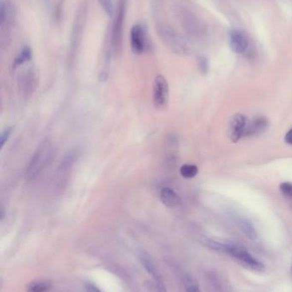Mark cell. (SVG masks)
I'll return each mask as SVG.
<instances>
[{
  "label": "cell",
  "instance_id": "6da1fadb",
  "mask_svg": "<svg viewBox=\"0 0 292 292\" xmlns=\"http://www.w3.org/2000/svg\"><path fill=\"white\" fill-rule=\"evenodd\" d=\"M53 156V145L50 139H45L41 142L36 151L29 160L26 169V180L32 181L36 180L44 169L49 165Z\"/></svg>",
  "mask_w": 292,
  "mask_h": 292
},
{
  "label": "cell",
  "instance_id": "7a4b0ae2",
  "mask_svg": "<svg viewBox=\"0 0 292 292\" xmlns=\"http://www.w3.org/2000/svg\"><path fill=\"white\" fill-rule=\"evenodd\" d=\"M177 16L183 30L194 38H201L207 33V26L202 19L191 9L186 7H178Z\"/></svg>",
  "mask_w": 292,
  "mask_h": 292
},
{
  "label": "cell",
  "instance_id": "3957f363",
  "mask_svg": "<svg viewBox=\"0 0 292 292\" xmlns=\"http://www.w3.org/2000/svg\"><path fill=\"white\" fill-rule=\"evenodd\" d=\"M224 252L228 254L232 258L238 261L241 265L254 271H265V266L259 262L244 246L240 244H225Z\"/></svg>",
  "mask_w": 292,
  "mask_h": 292
},
{
  "label": "cell",
  "instance_id": "277c9868",
  "mask_svg": "<svg viewBox=\"0 0 292 292\" xmlns=\"http://www.w3.org/2000/svg\"><path fill=\"white\" fill-rule=\"evenodd\" d=\"M157 33L162 42L177 53H184L188 50V45L183 37L177 33L173 27L165 23H160L157 26Z\"/></svg>",
  "mask_w": 292,
  "mask_h": 292
},
{
  "label": "cell",
  "instance_id": "5b68a950",
  "mask_svg": "<svg viewBox=\"0 0 292 292\" xmlns=\"http://www.w3.org/2000/svg\"><path fill=\"white\" fill-rule=\"evenodd\" d=\"M15 19V9L13 4L9 0L3 1L1 4L0 9V27H1V45L3 48H5L9 45V33L10 28Z\"/></svg>",
  "mask_w": 292,
  "mask_h": 292
},
{
  "label": "cell",
  "instance_id": "8992f818",
  "mask_svg": "<svg viewBox=\"0 0 292 292\" xmlns=\"http://www.w3.org/2000/svg\"><path fill=\"white\" fill-rule=\"evenodd\" d=\"M152 102L158 110H164L169 102V84L164 76L158 75L152 87Z\"/></svg>",
  "mask_w": 292,
  "mask_h": 292
},
{
  "label": "cell",
  "instance_id": "52a82bcc",
  "mask_svg": "<svg viewBox=\"0 0 292 292\" xmlns=\"http://www.w3.org/2000/svg\"><path fill=\"white\" fill-rule=\"evenodd\" d=\"M248 118L242 114H235L229 124V136L231 141L238 142L242 138L248 137L249 129Z\"/></svg>",
  "mask_w": 292,
  "mask_h": 292
},
{
  "label": "cell",
  "instance_id": "ba28073f",
  "mask_svg": "<svg viewBox=\"0 0 292 292\" xmlns=\"http://www.w3.org/2000/svg\"><path fill=\"white\" fill-rule=\"evenodd\" d=\"M38 85V75L34 69H27L18 76V88L22 96L29 97L33 95Z\"/></svg>",
  "mask_w": 292,
  "mask_h": 292
},
{
  "label": "cell",
  "instance_id": "9c48e42d",
  "mask_svg": "<svg viewBox=\"0 0 292 292\" xmlns=\"http://www.w3.org/2000/svg\"><path fill=\"white\" fill-rule=\"evenodd\" d=\"M125 0L120 2L118 14L116 15L115 21L113 25V37H112V45L115 53H118L121 49L122 44L123 27L125 21Z\"/></svg>",
  "mask_w": 292,
  "mask_h": 292
},
{
  "label": "cell",
  "instance_id": "30bf717a",
  "mask_svg": "<svg viewBox=\"0 0 292 292\" xmlns=\"http://www.w3.org/2000/svg\"><path fill=\"white\" fill-rule=\"evenodd\" d=\"M131 45L135 54H142L146 50L147 40L146 30L143 25L136 24L132 27L131 32Z\"/></svg>",
  "mask_w": 292,
  "mask_h": 292
},
{
  "label": "cell",
  "instance_id": "8fae6325",
  "mask_svg": "<svg viewBox=\"0 0 292 292\" xmlns=\"http://www.w3.org/2000/svg\"><path fill=\"white\" fill-rule=\"evenodd\" d=\"M230 45L236 53H244L249 47V39L241 31H232L230 34Z\"/></svg>",
  "mask_w": 292,
  "mask_h": 292
},
{
  "label": "cell",
  "instance_id": "7c38bea8",
  "mask_svg": "<svg viewBox=\"0 0 292 292\" xmlns=\"http://www.w3.org/2000/svg\"><path fill=\"white\" fill-rule=\"evenodd\" d=\"M162 203L168 208H175L179 204L180 198L177 193L169 187L162 188L159 193Z\"/></svg>",
  "mask_w": 292,
  "mask_h": 292
},
{
  "label": "cell",
  "instance_id": "4fadbf2b",
  "mask_svg": "<svg viewBox=\"0 0 292 292\" xmlns=\"http://www.w3.org/2000/svg\"><path fill=\"white\" fill-rule=\"evenodd\" d=\"M268 126V119L263 116H258L255 118L249 124L248 129V136L257 135L259 133H262L267 129Z\"/></svg>",
  "mask_w": 292,
  "mask_h": 292
},
{
  "label": "cell",
  "instance_id": "5bb4252c",
  "mask_svg": "<svg viewBox=\"0 0 292 292\" xmlns=\"http://www.w3.org/2000/svg\"><path fill=\"white\" fill-rule=\"evenodd\" d=\"M139 260H140L141 263L143 266V268L146 269V271L150 275H152L154 280L161 278L159 274H158V269L156 268L154 262H153L152 258L148 255H146V253H141L139 255Z\"/></svg>",
  "mask_w": 292,
  "mask_h": 292
},
{
  "label": "cell",
  "instance_id": "9a60e30c",
  "mask_svg": "<svg viewBox=\"0 0 292 292\" xmlns=\"http://www.w3.org/2000/svg\"><path fill=\"white\" fill-rule=\"evenodd\" d=\"M238 224L241 230L250 239L254 240V239L257 238L258 235H257L256 229L249 220L244 219V218H240L238 220Z\"/></svg>",
  "mask_w": 292,
  "mask_h": 292
},
{
  "label": "cell",
  "instance_id": "2e32d148",
  "mask_svg": "<svg viewBox=\"0 0 292 292\" xmlns=\"http://www.w3.org/2000/svg\"><path fill=\"white\" fill-rule=\"evenodd\" d=\"M31 57H32V51L28 47H26L19 53L17 57H15L14 63H13V67L17 68V67L21 66L22 64H24L25 63L30 60Z\"/></svg>",
  "mask_w": 292,
  "mask_h": 292
},
{
  "label": "cell",
  "instance_id": "e0dca14e",
  "mask_svg": "<svg viewBox=\"0 0 292 292\" xmlns=\"http://www.w3.org/2000/svg\"><path fill=\"white\" fill-rule=\"evenodd\" d=\"M183 284L186 292H201L197 281L189 275L183 277Z\"/></svg>",
  "mask_w": 292,
  "mask_h": 292
},
{
  "label": "cell",
  "instance_id": "ac0fdd59",
  "mask_svg": "<svg viewBox=\"0 0 292 292\" xmlns=\"http://www.w3.org/2000/svg\"><path fill=\"white\" fill-rule=\"evenodd\" d=\"M198 174L197 166L193 164H184L180 169V175L183 178L192 179L195 177Z\"/></svg>",
  "mask_w": 292,
  "mask_h": 292
},
{
  "label": "cell",
  "instance_id": "d6986e66",
  "mask_svg": "<svg viewBox=\"0 0 292 292\" xmlns=\"http://www.w3.org/2000/svg\"><path fill=\"white\" fill-rule=\"evenodd\" d=\"M201 243H202L205 246L210 248L212 250L220 251V252H224L225 244H223V243L215 241V240H213V239H211V238H202V239H201Z\"/></svg>",
  "mask_w": 292,
  "mask_h": 292
},
{
  "label": "cell",
  "instance_id": "ffe728a7",
  "mask_svg": "<svg viewBox=\"0 0 292 292\" xmlns=\"http://www.w3.org/2000/svg\"><path fill=\"white\" fill-rule=\"evenodd\" d=\"M51 288L47 282H36L28 286L27 292H47Z\"/></svg>",
  "mask_w": 292,
  "mask_h": 292
},
{
  "label": "cell",
  "instance_id": "44dd1931",
  "mask_svg": "<svg viewBox=\"0 0 292 292\" xmlns=\"http://www.w3.org/2000/svg\"><path fill=\"white\" fill-rule=\"evenodd\" d=\"M98 2L103 8L105 12L108 15H112L114 12V5H113V0H98Z\"/></svg>",
  "mask_w": 292,
  "mask_h": 292
},
{
  "label": "cell",
  "instance_id": "7402d4cb",
  "mask_svg": "<svg viewBox=\"0 0 292 292\" xmlns=\"http://www.w3.org/2000/svg\"><path fill=\"white\" fill-rule=\"evenodd\" d=\"M280 190L284 196L292 200V183L283 182L280 186Z\"/></svg>",
  "mask_w": 292,
  "mask_h": 292
},
{
  "label": "cell",
  "instance_id": "603a6c76",
  "mask_svg": "<svg viewBox=\"0 0 292 292\" xmlns=\"http://www.w3.org/2000/svg\"><path fill=\"white\" fill-rule=\"evenodd\" d=\"M13 127H8L3 130L2 133H1V137H0V146L1 149H3V146L5 145L8 140H9V137L12 133Z\"/></svg>",
  "mask_w": 292,
  "mask_h": 292
},
{
  "label": "cell",
  "instance_id": "cb8c5ba5",
  "mask_svg": "<svg viewBox=\"0 0 292 292\" xmlns=\"http://www.w3.org/2000/svg\"><path fill=\"white\" fill-rule=\"evenodd\" d=\"M86 292H101V290L93 285H87L86 286Z\"/></svg>",
  "mask_w": 292,
  "mask_h": 292
},
{
  "label": "cell",
  "instance_id": "d4e9b609",
  "mask_svg": "<svg viewBox=\"0 0 292 292\" xmlns=\"http://www.w3.org/2000/svg\"><path fill=\"white\" fill-rule=\"evenodd\" d=\"M285 140H286L287 144L292 145V129L289 130V131L287 132V133H286V137H285Z\"/></svg>",
  "mask_w": 292,
  "mask_h": 292
},
{
  "label": "cell",
  "instance_id": "484cf974",
  "mask_svg": "<svg viewBox=\"0 0 292 292\" xmlns=\"http://www.w3.org/2000/svg\"><path fill=\"white\" fill-rule=\"evenodd\" d=\"M291 272H292V268H291Z\"/></svg>",
  "mask_w": 292,
  "mask_h": 292
}]
</instances>
